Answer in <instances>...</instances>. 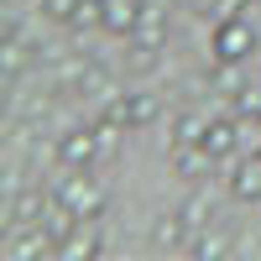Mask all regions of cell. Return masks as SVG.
<instances>
[{"instance_id": "ffe728a7", "label": "cell", "mask_w": 261, "mask_h": 261, "mask_svg": "<svg viewBox=\"0 0 261 261\" xmlns=\"http://www.w3.org/2000/svg\"><path fill=\"white\" fill-rule=\"evenodd\" d=\"M251 6H256V0H209V6H204V11H209L214 21H220V16H246Z\"/></svg>"}, {"instance_id": "d6986e66", "label": "cell", "mask_w": 261, "mask_h": 261, "mask_svg": "<svg viewBox=\"0 0 261 261\" xmlns=\"http://www.w3.org/2000/svg\"><path fill=\"white\" fill-rule=\"evenodd\" d=\"M225 235H199V241H188V256H225Z\"/></svg>"}, {"instance_id": "e0dca14e", "label": "cell", "mask_w": 261, "mask_h": 261, "mask_svg": "<svg viewBox=\"0 0 261 261\" xmlns=\"http://www.w3.org/2000/svg\"><path fill=\"white\" fill-rule=\"evenodd\" d=\"M209 214H214V199H209V193H193V199L183 204V220H188L193 230H204V225H209Z\"/></svg>"}, {"instance_id": "5b68a950", "label": "cell", "mask_w": 261, "mask_h": 261, "mask_svg": "<svg viewBox=\"0 0 261 261\" xmlns=\"http://www.w3.org/2000/svg\"><path fill=\"white\" fill-rule=\"evenodd\" d=\"M199 146L209 151L214 162H235L241 157V115H214L209 125H204V136H199Z\"/></svg>"}, {"instance_id": "7c38bea8", "label": "cell", "mask_w": 261, "mask_h": 261, "mask_svg": "<svg viewBox=\"0 0 261 261\" xmlns=\"http://www.w3.org/2000/svg\"><path fill=\"white\" fill-rule=\"evenodd\" d=\"M188 220H183V209L178 214H162V220H157V246L162 251H188Z\"/></svg>"}, {"instance_id": "9c48e42d", "label": "cell", "mask_w": 261, "mask_h": 261, "mask_svg": "<svg viewBox=\"0 0 261 261\" xmlns=\"http://www.w3.org/2000/svg\"><path fill=\"white\" fill-rule=\"evenodd\" d=\"M94 220H79L73 225V235L58 246V261H73V256H99L105 251V241H99V230H89Z\"/></svg>"}, {"instance_id": "277c9868", "label": "cell", "mask_w": 261, "mask_h": 261, "mask_svg": "<svg viewBox=\"0 0 261 261\" xmlns=\"http://www.w3.org/2000/svg\"><path fill=\"white\" fill-rule=\"evenodd\" d=\"M53 204H63L68 214H79V220H99L105 214V183L99 178H63Z\"/></svg>"}, {"instance_id": "4fadbf2b", "label": "cell", "mask_w": 261, "mask_h": 261, "mask_svg": "<svg viewBox=\"0 0 261 261\" xmlns=\"http://www.w3.org/2000/svg\"><path fill=\"white\" fill-rule=\"evenodd\" d=\"M105 6L110 0H73V11H68V27L84 37V32H94V27H105Z\"/></svg>"}, {"instance_id": "5bb4252c", "label": "cell", "mask_w": 261, "mask_h": 261, "mask_svg": "<svg viewBox=\"0 0 261 261\" xmlns=\"http://www.w3.org/2000/svg\"><path fill=\"white\" fill-rule=\"evenodd\" d=\"M6 214H11V225H42V193H16V199L6 204Z\"/></svg>"}, {"instance_id": "30bf717a", "label": "cell", "mask_w": 261, "mask_h": 261, "mask_svg": "<svg viewBox=\"0 0 261 261\" xmlns=\"http://www.w3.org/2000/svg\"><path fill=\"white\" fill-rule=\"evenodd\" d=\"M136 21H141V0H110V6H105V32L130 37V32H136Z\"/></svg>"}, {"instance_id": "2e32d148", "label": "cell", "mask_w": 261, "mask_h": 261, "mask_svg": "<svg viewBox=\"0 0 261 261\" xmlns=\"http://www.w3.org/2000/svg\"><path fill=\"white\" fill-rule=\"evenodd\" d=\"M0 68H6V84H11L21 68H27V47H21L16 37H6V47H0Z\"/></svg>"}, {"instance_id": "44dd1931", "label": "cell", "mask_w": 261, "mask_h": 261, "mask_svg": "<svg viewBox=\"0 0 261 261\" xmlns=\"http://www.w3.org/2000/svg\"><path fill=\"white\" fill-rule=\"evenodd\" d=\"M68 11H73V0H42V16L63 21V27H68Z\"/></svg>"}, {"instance_id": "52a82bcc", "label": "cell", "mask_w": 261, "mask_h": 261, "mask_svg": "<svg viewBox=\"0 0 261 261\" xmlns=\"http://www.w3.org/2000/svg\"><path fill=\"white\" fill-rule=\"evenodd\" d=\"M37 256H58L53 235L42 225H32L27 235H16V241H6V261H37Z\"/></svg>"}, {"instance_id": "8fae6325", "label": "cell", "mask_w": 261, "mask_h": 261, "mask_svg": "<svg viewBox=\"0 0 261 261\" xmlns=\"http://www.w3.org/2000/svg\"><path fill=\"white\" fill-rule=\"evenodd\" d=\"M172 167H178V178H204V172H214L220 162H214L204 146H178L172 151Z\"/></svg>"}, {"instance_id": "6da1fadb", "label": "cell", "mask_w": 261, "mask_h": 261, "mask_svg": "<svg viewBox=\"0 0 261 261\" xmlns=\"http://www.w3.org/2000/svg\"><path fill=\"white\" fill-rule=\"evenodd\" d=\"M115 136H120V125H110V120H99V125H79V130H63V136L53 141V157H58V167H68V172L94 167L99 157H110V151H115Z\"/></svg>"}, {"instance_id": "9a60e30c", "label": "cell", "mask_w": 261, "mask_h": 261, "mask_svg": "<svg viewBox=\"0 0 261 261\" xmlns=\"http://www.w3.org/2000/svg\"><path fill=\"white\" fill-rule=\"evenodd\" d=\"M204 115H178V120H172V151H178V146H199V136H204Z\"/></svg>"}, {"instance_id": "ac0fdd59", "label": "cell", "mask_w": 261, "mask_h": 261, "mask_svg": "<svg viewBox=\"0 0 261 261\" xmlns=\"http://www.w3.org/2000/svg\"><path fill=\"white\" fill-rule=\"evenodd\" d=\"M235 115L261 125V89H246V94H235Z\"/></svg>"}, {"instance_id": "3957f363", "label": "cell", "mask_w": 261, "mask_h": 261, "mask_svg": "<svg viewBox=\"0 0 261 261\" xmlns=\"http://www.w3.org/2000/svg\"><path fill=\"white\" fill-rule=\"evenodd\" d=\"M157 115H162L157 94H110V99H105V110H99V120H110V125H120V130H141V125H151Z\"/></svg>"}, {"instance_id": "8992f818", "label": "cell", "mask_w": 261, "mask_h": 261, "mask_svg": "<svg viewBox=\"0 0 261 261\" xmlns=\"http://www.w3.org/2000/svg\"><path fill=\"white\" fill-rule=\"evenodd\" d=\"M130 42L136 47H167V16H162V6H151V0H141V21H136V32H130Z\"/></svg>"}, {"instance_id": "7a4b0ae2", "label": "cell", "mask_w": 261, "mask_h": 261, "mask_svg": "<svg viewBox=\"0 0 261 261\" xmlns=\"http://www.w3.org/2000/svg\"><path fill=\"white\" fill-rule=\"evenodd\" d=\"M209 53H214V63H246L256 53L251 16H220L214 21V37H209Z\"/></svg>"}, {"instance_id": "ba28073f", "label": "cell", "mask_w": 261, "mask_h": 261, "mask_svg": "<svg viewBox=\"0 0 261 261\" xmlns=\"http://www.w3.org/2000/svg\"><path fill=\"white\" fill-rule=\"evenodd\" d=\"M230 199H241V204H256L261 199V151L246 157V162H235V172H230Z\"/></svg>"}]
</instances>
